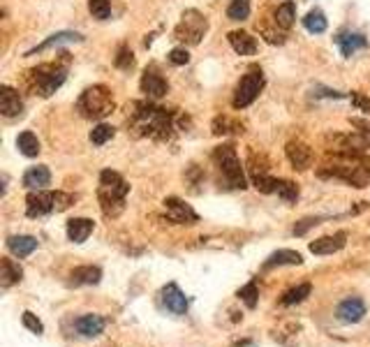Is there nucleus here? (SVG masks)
Instances as JSON below:
<instances>
[{
	"mask_svg": "<svg viewBox=\"0 0 370 347\" xmlns=\"http://www.w3.org/2000/svg\"><path fill=\"white\" fill-rule=\"evenodd\" d=\"M176 120L179 116L169 112L165 107H157L153 102H132L127 109V123L130 130H135L139 137L157 139V142H167L176 132Z\"/></svg>",
	"mask_w": 370,
	"mask_h": 347,
	"instance_id": "nucleus-1",
	"label": "nucleus"
},
{
	"mask_svg": "<svg viewBox=\"0 0 370 347\" xmlns=\"http://www.w3.org/2000/svg\"><path fill=\"white\" fill-rule=\"evenodd\" d=\"M321 179H338L354 188L370 185V157L354 155V153H333L324 164L319 167Z\"/></svg>",
	"mask_w": 370,
	"mask_h": 347,
	"instance_id": "nucleus-2",
	"label": "nucleus"
},
{
	"mask_svg": "<svg viewBox=\"0 0 370 347\" xmlns=\"http://www.w3.org/2000/svg\"><path fill=\"white\" fill-rule=\"evenodd\" d=\"M127 192H130V185H127V181L118 172L105 169V172L100 174L98 197L107 218H118L120 213H123Z\"/></svg>",
	"mask_w": 370,
	"mask_h": 347,
	"instance_id": "nucleus-3",
	"label": "nucleus"
},
{
	"mask_svg": "<svg viewBox=\"0 0 370 347\" xmlns=\"http://www.w3.org/2000/svg\"><path fill=\"white\" fill-rule=\"evenodd\" d=\"M65 77H68V70L58 63H47L40 65V68H33L26 72V83L28 88L33 90L35 95L40 97H49L65 83Z\"/></svg>",
	"mask_w": 370,
	"mask_h": 347,
	"instance_id": "nucleus-4",
	"label": "nucleus"
},
{
	"mask_svg": "<svg viewBox=\"0 0 370 347\" xmlns=\"http://www.w3.org/2000/svg\"><path fill=\"white\" fill-rule=\"evenodd\" d=\"M77 109L81 112L83 118L102 120L116 109V102H114L111 90L100 83V86H90L83 90L81 97L77 100Z\"/></svg>",
	"mask_w": 370,
	"mask_h": 347,
	"instance_id": "nucleus-5",
	"label": "nucleus"
},
{
	"mask_svg": "<svg viewBox=\"0 0 370 347\" xmlns=\"http://www.w3.org/2000/svg\"><path fill=\"white\" fill-rule=\"evenodd\" d=\"M213 162H215V167L220 169L227 188H232V190H243V188H248L243 167H241V160H239V155H236V149L232 144L217 146L213 151Z\"/></svg>",
	"mask_w": 370,
	"mask_h": 347,
	"instance_id": "nucleus-6",
	"label": "nucleus"
},
{
	"mask_svg": "<svg viewBox=\"0 0 370 347\" xmlns=\"http://www.w3.org/2000/svg\"><path fill=\"white\" fill-rule=\"evenodd\" d=\"M75 194L68 192H47V190H33L26 197V216L28 218H42L53 211H65L75 204Z\"/></svg>",
	"mask_w": 370,
	"mask_h": 347,
	"instance_id": "nucleus-7",
	"label": "nucleus"
},
{
	"mask_svg": "<svg viewBox=\"0 0 370 347\" xmlns=\"http://www.w3.org/2000/svg\"><path fill=\"white\" fill-rule=\"evenodd\" d=\"M206 33H209V21H206L202 12L185 10L174 30V40L183 42V44H199Z\"/></svg>",
	"mask_w": 370,
	"mask_h": 347,
	"instance_id": "nucleus-8",
	"label": "nucleus"
},
{
	"mask_svg": "<svg viewBox=\"0 0 370 347\" xmlns=\"http://www.w3.org/2000/svg\"><path fill=\"white\" fill-rule=\"evenodd\" d=\"M264 83L266 81H264L262 70H259V68H250V70H248L246 75L241 77L239 86H236V90H234V100H232L234 109L250 107L252 102L259 97V93H262Z\"/></svg>",
	"mask_w": 370,
	"mask_h": 347,
	"instance_id": "nucleus-9",
	"label": "nucleus"
},
{
	"mask_svg": "<svg viewBox=\"0 0 370 347\" xmlns=\"http://www.w3.org/2000/svg\"><path fill=\"white\" fill-rule=\"evenodd\" d=\"M165 209L169 213V220L176 224H195L199 222V216L195 213L190 204L181 202L179 197H167L165 199Z\"/></svg>",
	"mask_w": 370,
	"mask_h": 347,
	"instance_id": "nucleus-10",
	"label": "nucleus"
},
{
	"mask_svg": "<svg viewBox=\"0 0 370 347\" xmlns=\"http://www.w3.org/2000/svg\"><path fill=\"white\" fill-rule=\"evenodd\" d=\"M160 301H162V306L174 315H185L187 313V296L181 292V287L176 283H169L162 287Z\"/></svg>",
	"mask_w": 370,
	"mask_h": 347,
	"instance_id": "nucleus-11",
	"label": "nucleus"
},
{
	"mask_svg": "<svg viewBox=\"0 0 370 347\" xmlns=\"http://www.w3.org/2000/svg\"><path fill=\"white\" fill-rule=\"evenodd\" d=\"M285 153H287V160L292 162V167L299 169V172H303V169H308L313 164V149L306 142H299V139L289 142Z\"/></svg>",
	"mask_w": 370,
	"mask_h": 347,
	"instance_id": "nucleus-12",
	"label": "nucleus"
},
{
	"mask_svg": "<svg viewBox=\"0 0 370 347\" xmlns=\"http://www.w3.org/2000/svg\"><path fill=\"white\" fill-rule=\"evenodd\" d=\"M142 90L146 93L148 100H160V97H165L169 93V83L155 70H146L142 77Z\"/></svg>",
	"mask_w": 370,
	"mask_h": 347,
	"instance_id": "nucleus-13",
	"label": "nucleus"
},
{
	"mask_svg": "<svg viewBox=\"0 0 370 347\" xmlns=\"http://www.w3.org/2000/svg\"><path fill=\"white\" fill-rule=\"evenodd\" d=\"M336 44L341 49V53L345 58L354 56L356 51H361V49L368 47V40L363 38L361 33H352V30H341V33L336 35Z\"/></svg>",
	"mask_w": 370,
	"mask_h": 347,
	"instance_id": "nucleus-14",
	"label": "nucleus"
},
{
	"mask_svg": "<svg viewBox=\"0 0 370 347\" xmlns=\"http://www.w3.org/2000/svg\"><path fill=\"white\" fill-rule=\"evenodd\" d=\"M345 243H347V234L345 231H338L333 236H321V239L310 243V253L313 255H333L338 250H343Z\"/></svg>",
	"mask_w": 370,
	"mask_h": 347,
	"instance_id": "nucleus-15",
	"label": "nucleus"
},
{
	"mask_svg": "<svg viewBox=\"0 0 370 347\" xmlns=\"http://www.w3.org/2000/svg\"><path fill=\"white\" fill-rule=\"evenodd\" d=\"M363 315H366V303L356 299V296L345 299L341 306H338V320L345 322V324H356V322L363 320Z\"/></svg>",
	"mask_w": 370,
	"mask_h": 347,
	"instance_id": "nucleus-16",
	"label": "nucleus"
},
{
	"mask_svg": "<svg viewBox=\"0 0 370 347\" xmlns=\"http://www.w3.org/2000/svg\"><path fill=\"white\" fill-rule=\"evenodd\" d=\"M0 112L8 118H14V116H21L23 112V100L19 97L14 88L10 86H3L0 88Z\"/></svg>",
	"mask_w": 370,
	"mask_h": 347,
	"instance_id": "nucleus-17",
	"label": "nucleus"
},
{
	"mask_svg": "<svg viewBox=\"0 0 370 347\" xmlns=\"http://www.w3.org/2000/svg\"><path fill=\"white\" fill-rule=\"evenodd\" d=\"M107 322L100 318V315H81L77 322H75V329L81 338H95L105 331Z\"/></svg>",
	"mask_w": 370,
	"mask_h": 347,
	"instance_id": "nucleus-18",
	"label": "nucleus"
},
{
	"mask_svg": "<svg viewBox=\"0 0 370 347\" xmlns=\"http://www.w3.org/2000/svg\"><path fill=\"white\" fill-rule=\"evenodd\" d=\"M227 38L232 49L236 53H241V56H252V53L257 51V40H254L250 33H246V30H232Z\"/></svg>",
	"mask_w": 370,
	"mask_h": 347,
	"instance_id": "nucleus-19",
	"label": "nucleus"
},
{
	"mask_svg": "<svg viewBox=\"0 0 370 347\" xmlns=\"http://www.w3.org/2000/svg\"><path fill=\"white\" fill-rule=\"evenodd\" d=\"M49 183H51V172L44 167V164L30 167L28 172L23 174V185H26L28 190H44Z\"/></svg>",
	"mask_w": 370,
	"mask_h": 347,
	"instance_id": "nucleus-20",
	"label": "nucleus"
},
{
	"mask_svg": "<svg viewBox=\"0 0 370 347\" xmlns=\"http://www.w3.org/2000/svg\"><path fill=\"white\" fill-rule=\"evenodd\" d=\"M93 227H95V222L88 220V218H72L68 222V239L72 243H83L90 234H93Z\"/></svg>",
	"mask_w": 370,
	"mask_h": 347,
	"instance_id": "nucleus-21",
	"label": "nucleus"
},
{
	"mask_svg": "<svg viewBox=\"0 0 370 347\" xmlns=\"http://www.w3.org/2000/svg\"><path fill=\"white\" fill-rule=\"evenodd\" d=\"M303 261L301 257V253H296V250H276L271 255L269 259L264 261V271H269V269H276V266H299Z\"/></svg>",
	"mask_w": 370,
	"mask_h": 347,
	"instance_id": "nucleus-22",
	"label": "nucleus"
},
{
	"mask_svg": "<svg viewBox=\"0 0 370 347\" xmlns=\"http://www.w3.org/2000/svg\"><path fill=\"white\" fill-rule=\"evenodd\" d=\"M8 248L16 257H28L30 253L38 250V239H35V236H10Z\"/></svg>",
	"mask_w": 370,
	"mask_h": 347,
	"instance_id": "nucleus-23",
	"label": "nucleus"
},
{
	"mask_svg": "<svg viewBox=\"0 0 370 347\" xmlns=\"http://www.w3.org/2000/svg\"><path fill=\"white\" fill-rule=\"evenodd\" d=\"M63 42H83V35H79V33H70V30H65V33H56V35H51L49 40L42 42L40 47L30 49V51L26 53V56H35V53H42V51H47V49H51V47L63 44Z\"/></svg>",
	"mask_w": 370,
	"mask_h": 347,
	"instance_id": "nucleus-24",
	"label": "nucleus"
},
{
	"mask_svg": "<svg viewBox=\"0 0 370 347\" xmlns=\"http://www.w3.org/2000/svg\"><path fill=\"white\" fill-rule=\"evenodd\" d=\"M0 271H3L0 273V283H3V287H12V285L19 283L21 276H23V269L10 257H3V261H0Z\"/></svg>",
	"mask_w": 370,
	"mask_h": 347,
	"instance_id": "nucleus-25",
	"label": "nucleus"
},
{
	"mask_svg": "<svg viewBox=\"0 0 370 347\" xmlns=\"http://www.w3.org/2000/svg\"><path fill=\"white\" fill-rule=\"evenodd\" d=\"M72 285L79 287V285H98L102 278V271L98 266H79V269L72 271Z\"/></svg>",
	"mask_w": 370,
	"mask_h": 347,
	"instance_id": "nucleus-26",
	"label": "nucleus"
},
{
	"mask_svg": "<svg viewBox=\"0 0 370 347\" xmlns=\"http://www.w3.org/2000/svg\"><path fill=\"white\" fill-rule=\"evenodd\" d=\"M273 19H276V23H278V26H280L282 30H289V28L294 26V19H296V3H292V0L282 3L280 8L276 10Z\"/></svg>",
	"mask_w": 370,
	"mask_h": 347,
	"instance_id": "nucleus-27",
	"label": "nucleus"
},
{
	"mask_svg": "<svg viewBox=\"0 0 370 347\" xmlns=\"http://www.w3.org/2000/svg\"><path fill=\"white\" fill-rule=\"evenodd\" d=\"M303 26H306L308 33L319 35V33H324L329 23H326V16H324V12H321V10H310L306 16H303Z\"/></svg>",
	"mask_w": 370,
	"mask_h": 347,
	"instance_id": "nucleus-28",
	"label": "nucleus"
},
{
	"mask_svg": "<svg viewBox=\"0 0 370 347\" xmlns=\"http://www.w3.org/2000/svg\"><path fill=\"white\" fill-rule=\"evenodd\" d=\"M16 149L21 151L26 157H35L40 153V142H38V137L33 135V132H21L19 137H16Z\"/></svg>",
	"mask_w": 370,
	"mask_h": 347,
	"instance_id": "nucleus-29",
	"label": "nucleus"
},
{
	"mask_svg": "<svg viewBox=\"0 0 370 347\" xmlns=\"http://www.w3.org/2000/svg\"><path fill=\"white\" fill-rule=\"evenodd\" d=\"M313 292V285L310 283H303V285H296L289 292H285L282 296V306H294V303H301L306 296H310Z\"/></svg>",
	"mask_w": 370,
	"mask_h": 347,
	"instance_id": "nucleus-30",
	"label": "nucleus"
},
{
	"mask_svg": "<svg viewBox=\"0 0 370 347\" xmlns=\"http://www.w3.org/2000/svg\"><path fill=\"white\" fill-rule=\"evenodd\" d=\"M232 132H243V125L239 123V120H232L227 118V116H217L213 120V135H232Z\"/></svg>",
	"mask_w": 370,
	"mask_h": 347,
	"instance_id": "nucleus-31",
	"label": "nucleus"
},
{
	"mask_svg": "<svg viewBox=\"0 0 370 347\" xmlns=\"http://www.w3.org/2000/svg\"><path fill=\"white\" fill-rule=\"evenodd\" d=\"M227 16L232 21H243L250 16V0H232L227 8Z\"/></svg>",
	"mask_w": 370,
	"mask_h": 347,
	"instance_id": "nucleus-32",
	"label": "nucleus"
},
{
	"mask_svg": "<svg viewBox=\"0 0 370 347\" xmlns=\"http://www.w3.org/2000/svg\"><path fill=\"white\" fill-rule=\"evenodd\" d=\"M114 135H116V130H114L111 125L100 123V125H95L93 130H90V142H93L95 146H102V144H107L109 139H114Z\"/></svg>",
	"mask_w": 370,
	"mask_h": 347,
	"instance_id": "nucleus-33",
	"label": "nucleus"
},
{
	"mask_svg": "<svg viewBox=\"0 0 370 347\" xmlns=\"http://www.w3.org/2000/svg\"><path fill=\"white\" fill-rule=\"evenodd\" d=\"M88 10L90 14H93V19L105 21L109 19V14H111V3H109V0H88Z\"/></svg>",
	"mask_w": 370,
	"mask_h": 347,
	"instance_id": "nucleus-34",
	"label": "nucleus"
},
{
	"mask_svg": "<svg viewBox=\"0 0 370 347\" xmlns=\"http://www.w3.org/2000/svg\"><path fill=\"white\" fill-rule=\"evenodd\" d=\"M114 65H116L118 70H132V68H135V53H132V49L125 47V44L120 47L116 58H114Z\"/></svg>",
	"mask_w": 370,
	"mask_h": 347,
	"instance_id": "nucleus-35",
	"label": "nucleus"
},
{
	"mask_svg": "<svg viewBox=\"0 0 370 347\" xmlns=\"http://www.w3.org/2000/svg\"><path fill=\"white\" fill-rule=\"evenodd\" d=\"M276 194L282 199V202H296V199H299V188H296L292 181H280Z\"/></svg>",
	"mask_w": 370,
	"mask_h": 347,
	"instance_id": "nucleus-36",
	"label": "nucleus"
},
{
	"mask_svg": "<svg viewBox=\"0 0 370 347\" xmlns=\"http://www.w3.org/2000/svg\"><path fill=\"white\" fill-rule=\"evenodd\" d=\"M239 296H241V301H243L248 308H254V306H257V296H259L257 283L252 280V283H248L246 287H241Z\"/></svg>",
	"mask_w": 370,
	"mask_h": 347,
	"instance_id": "nucleus-37",
	"label": "nucleus"
},
{
	"mask_svg": "<svg viewBox=\"0 0 370 347\" xmlns=\"http://www.w3.org/2000/svg\"><path fill=\"white\" fill-rule=\"evenodd\" d=\"M23 326H26L28 329V331H33V333H38V336H40V333H44V324H42V322L38 320V318H35V315L33 313H28V310H26V313H23Z\"/></svg>",
	"mask_w": 370,
	"mask_h": 347,
	"instance_id": "nucleus-38",
	"label": "nucleus"
},
{
	"mask_svg": "<svg viewBox=\"0 0 370 347\" xmlns=\"http://www.w3.org/2000/svg\"><path fill=\"white\" fill-rule=\"evenodd\" d=\"M169 63L187 65V63H190V53H187L185 49H172V51H169Z\"/></svg>",
	"mask_w": 370,
	"mask_h": 347,
	"instance_id": "nucleus-39",
	"label": "nucleus"
},
{
	"mask_svg": "<svg viewBox=\"0 0 370 347\" xmlns=\"http://www.w3.org/2000/svg\"><path fill=\"white\" fill-rule=\"evenodd\" d=\"M349 100H352V105L359 109V112L370 114V97H366L363 93H356V90H354V93L349 95Z\"/></svg>",
	"mask_w": 370,
	"mask_h": 347,
	"instance_id": "nucleus-40",
	"label": "nucleus"
},
{
	"mask_svg": "<svg viewBox=\"0 0 370 347\" xmlns=\"http://www.w3.org/2000/svg\"><path fill=\"white\" fill-rule=\"evenodd\" d=\"M319 222H321L319 218H306V220H301V222L294 227V234H296V236H303L310 227H317Z\"/></svg>",
	"mask_w": 370,
	"mask_h": 347,
	"instance_id": "nucleus-41",
	"label": "nucleus"
}]
</instances>
